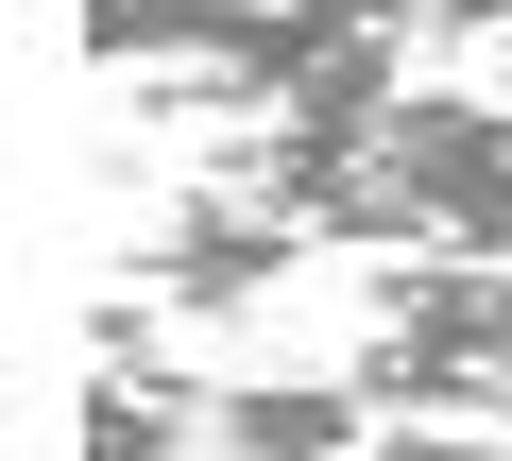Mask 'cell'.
I'll return each mask as SVG.
<instances>
[{
    "instance_id": "3",
    "label": "cell",
    "mask_w": 512,
    "mask_h": 461,
    "mask_svg": "<svg viewBox=\"0 0 512 461\" xmlns=\"http://www.w3.org/2000/svg\"><path fill=\"white\" fill-rule=\"evenodd\" d=\"M308 257H325V240H308L291 205H256V188H222V171H205V188H188V205L154 222V257H137V291H154V308H239V291H274V274H308Z\"/></svg>"
},
{
    "instance_id": "1",
    "label": "cell",
    "mask_w": 512,
    "mask_h": 461,
    "mask_svg": "<svg viewBox=\"0 0 512 461\" xmlns=\"http://www.w3.org/2000/svg\"><path fill=\"white\" fill-rule=\"evenodd\" d=\"M410 35V0H86V52L205 86V120H376Z\"/></svg>"
},
{
    "instance_id": "2",
    "label": "cell",
    "mask_w": 512,
    "mask_h": 461,
    "mask_svg": "<svg viewBox=\"0 0 512 461\" xmlns=\"http://www.w3.org/2000/svg\"><path fill=\"white\" fill-rule=\"evenodd\" d=\"M359 393L376 410H495L512 427V257H410V274H376Z\"/></svg>"
},
{
    "instance_id": "5",
    "label": "cell",
    "mask_w": 512,
    "mask_h": 461,
    "mask_svg": "<svg viewBox=\"0 0 512 461\" xmlns=\"http://www.w3.org/2000/svg\"><path fill=\"white\" fill-rule=\"evenodd\" d=\"M495 52H512V35H495Z\"/></svg>"
},
{
    "instance_id": "4",
    "label": "cell",
    "mask_w": 512,
    "mask_h": 461,
    "mask_svg": "<svg viewBox=\"0 0 512 461\" xmlns=\"http://www.w3.org/2000/svg\"><path fill=\"white\" fill-rule=\"evenodd\" d=\"M427 35H512V0H410Z\"/></svg>"
}]
</instances>
